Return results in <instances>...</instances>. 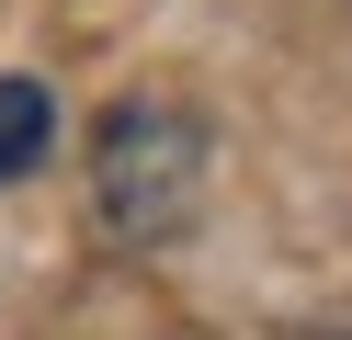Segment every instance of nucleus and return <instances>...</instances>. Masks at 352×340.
I'll list each match as a JSON object with an SVG mask.
<instances>
[{
	"label": "nucleus",
	"mask_w": 352,
	"mask_h": 340,
	"mask_svg": "<svg viewBox=\"0 0 352 340\" xmlns=\"http://www.w3.org/2000/svg\"><path fill=\"white\" fill-rule=\"evenodd\" d=\"M91 204L114 238H170L205 204V125L182 102H125L91 136Z\"/></svg>",
	"instance_id": "f257e3e1"
},
{
	"label": "nucleus",
	"mask_w": 352,
	"mask_h": 340,
	"mask_svg": "<svg viewBox=\"0 0 352 340\" xmlns=\"http://www.w3.org/2000/svg\"><path fill=\"white\" fill-rule=\"evenodd\" d=\"M46 136H57L46 80H0V181H23L34 159H46Z\"/></svg>",
	"instance_id": "f03ea898"
}]
</instances>
